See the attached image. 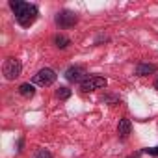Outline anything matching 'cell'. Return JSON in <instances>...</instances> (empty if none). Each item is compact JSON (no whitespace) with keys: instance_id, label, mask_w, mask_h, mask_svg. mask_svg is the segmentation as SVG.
I'll use <instances>...</instances> for the list:
<instances>
[{"instance_id":"obj_1","label":"cell","mask_w":158,"mask_h":158,"mask_svg":"<svg viewBox=\"0 0 158 158\" xmlns=\"http://www.w3.org/2000/svg\"><path fill=\"white\" fill-rule=\"evenodd\" d=\"M10 8L11 11L15 13V19L17 23L23 26V28H28L35 23L37 15H39V10L35 4H28V2H21V0H10Z\"/></svg>"},{"instance_id":"obj_2","label":"cell","mask_w":158,"mask_h":158,"mask_svg":"<svg viewBox=\"0 0 158 158\" xmlns=\"http://www.w3.org/2000/svg\"><path fill=\"white\" fill-rule=\"evenodd\" d=\"M23 73V63L17 58H6L2 63V74L6 80H15Z\"/></svg>"},{"instance_id":"obj_3","label":"cell","mask_w":158,"mask_h":158,"mask_svg":"<svg viewBox=\"0 0 158 158\" xmlns=\"http://www.w3.org/2000/svg\"><path fill=\"white\" fill-rule=\"evenodd\" d=\"M56 76H58V74H56L50 67H45V69H41V71H37V73L34 74L32 84L41 86V88H48V86H52V84L56 82Z\"/></svg>"},{"instance_id":"obj_4","label":"cell","mask_w":158,"mask_h":158,"mask_svg":"<svg viewBox=\"0 0 158 158\" xmlns=\"http://www.w3.org/2000/svg\"><path fill=\"white\" fill-rule=\"evenodd\" d=\"M106 78L104 76H88L86 80L80 84V91L82 93H91L95 89H101V88H106Z\"/></svg>"},{"instance_id":"obj_5","label":"cell","mask_w":158,"mask_h":158,"mask_svg":"<svg viewBox=\"0 0 158 158\" xmlns=\"http://www.w3.org/2000/svg\"><path fill=\"white\" fill-rule=\"evenodd\" d=\"M86 78H88L86 69L80 67V65H73V67H69L65 71V80L71 82V84H82Z\"/></svg>"},{"instance_id":"obj_6","label":"cell","mask_w":158,"mask_h":158,"mask_svg":"<svg viewBox=\"0 0 158 158\" xmlns=\"http://www.w3.org/2000/svg\"><path fill=\"white\" fill-rule=\"evenodd\" d=\"M54 21H56V24H58L60 28H71V26H74V24L78 23V17H76L74 11L63 10V11H60V13L56 15Z\"/></svg>"},{"instance_id":"obj_7","label":"cell","mask_w":158,"mask_h":158,"mask_svg":"<svg viewBox=\"0 0 158 158\" xmlns=\"http://www.w3.org/2000/svg\"><path fill=\"white\" fill-rule=\"evenodd\" d=\"M130 130H132L130 119H127V117L119 119V125H117V136H119L121 139H127V138H128V134H130Z\"/></svg>"},{"instance_id":"obj_8","label":"cell","mask_w":158,"mask_h":158,"mask_svg":"<svg viewBox=\"0 0 158 158\" xmlns=\"http://www.w3.org/2000/svg\"><path fill=\"white\" fill-rule=\"evenodd\" d=\"M154 71H156V65H151V63H139L136 67V74L138 76H147V74H151Z\"/></svg>"},{"instance_id":"obj_9","label":"cell","mask_w":158,"mask_h":158,"mask_svg":"<svg viewBox=\"0 0 158 158\" xmlns=\"http://www.w3.org/2000/svg\"><path fill=\"white\" fill-rule=\"evenodd\" d=\"M19 93H21L24 99H30V97H34V93H35V88H34V84H30V82H24V84H21V86H19Z\"/></svg>"},{"instance_id":"obj_10","label":"cell","mask_w":158,"mask_h":158,"mask_svg":"<svg viewBox=\"0 0 158 158\" xmlns=\"http://www.w3.org/2000/svg\"><path fill=\"white\" fill-rule=\"evenodd\" d=\"M54 45H56L58 48H67V47L71 45V39L65 37V35H61V34H58V35L54 37Z\"/></svg>"},{"instance_id":"obj_11","label":"cell","mask_w":158,"mask_h":158,"mask_svg":"<svg viewBox=\"0 0 158 158\" xmlns=\"http://www.w3.org/2000/svg\"><path fill=\"white\" fill-rule=\"evenodd\" d=\"M56 97H58V99H61V101H65V99H69V97H71V89H69V88H58Z\"/></svg>"},{"instance_id":"obj_12","label":"cell","mask_w":158,"mask_h":158,"mask_svg":"<svg viewBox=\"0 0 158 158\" xmlns=\"http://www.w3.org/2000/svg\"><path fill=\"white\" fill-rule=\"evenodd\" d=\"M34 158H52V154L47 149H37L35 154H34Z\"/></svg>"},{"instance_id":"obj_13","label":"cell","mask_w":158,"mask_h":158,"mask_svg":"<svg viewBox=\"0 0 158 158\" xmlns=\"http://www.w3.org/2000/svg\"><path fill=\"white\" fill-rule=\"evenodd\" d=\"M143 152L151 154V156H158V147H147V149H143Z\"/></svg>"},{"instance_id":"obj_14","label":"cell","mask_w":158,"mask_h":158,"mask_svg":"<svg viewBox=\"0 0 158 158\" xmlns=\"http://www.w3.org/2000/svg\"><path fill=\"white\" fill-rule=\"evenodd\" d=\"M127 158H139V154H130V156H127Z\"/></svg>"},{"instance_id":"obj_15","label":"cell","mask_w":158,"mask_h":158,"mask_svg":"<svg viewBox=\"0 0 158 158\" xmlns=\"http://www.w3.org/2000/svg\"><path fill=\"white\" fill-rule=\"evenodd\" d=\"M154 89H158V78H156V82H154Z\"/></svg>"}]
</instances>
